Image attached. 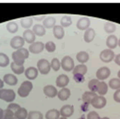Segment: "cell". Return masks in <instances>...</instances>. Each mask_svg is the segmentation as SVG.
Segmentation results:
<instances>
[{
    "instance_id": "cell-1",
    "label": "cell",
    "mask_w": 120,
    "mask_h": 119,
    "mask_svg": "<svg viewBox=\"0 0 120 119\" xmlns=\"http://www.w3.org/2000/svg\"><path fill=\"white\" fill-rule=\"evenodd\" d=\"M33 88V83L30 80L23 81L18 89V94L21 97H26L29 95L30 92Z\"/></svg>"
},
{
    "instance_id": "cell-2",
    "label": "cell",
    "mask_w": 120,
    "mask_h": 119,
    "mask_svg": "<svg viewBox=\"0 0 120 119\" xmlns=\"http://www.w3.org/2000/svg\"><path fill=\"white\" fill-rule=\"evenodd\" d=\"M16 99V93L11 89H0V99L7 102H12Z\"/></svg>"
},
{
    "instance_id": "cell-3",
    "label": "cell",
    "mask_w": 120,
    "mask_h": 119,
    "mask_svg": "<svg viewBox=\"0 0 120 119\" xmlns=\"http://www.w3.org/2000/svg\"><path fill=\"white\" fill-rule=\"evenodd\" d=\"M61 67L62 69L67 72H70L73 71L75 67V64L74 59L69 56H65L63 57L61 61Z\"/></svg>"
},
{
    "instance_id": "cell-4",
    "label": "cell",
    "mask_w": 120,
    "mask_h": 119,
    "mask_svg": "<svg viewBox=\"0 0 120 119\" xmlns=\"http://www.w3.org/2000/svg\"><path fill=\"white\" fill-rule=\"evenodd\" d=\"M38 71L42 75H47L49 73L51 70L50 63L45 58L40 59L37 63Z\"/></svg>"
},
{
    "instance_id": "cell-5",
    "label": "cell",
    "mask_w": 120,
    "mask_h": 119,
    "mask_svg": "<svg viewBox=\"0 0 120 119\" xmlns=\"http://www.w3.org/2000/svg\"><path fill=\"white\" fill-rule=\"evenodd\" d=\"M114 52L109 49H105L102 50L100 54V59L104 63L111 62L114 60Z\"/></svg>"
},
{
    "instance_id": "cell-6",
    "label": "cell",
    "mask_w": 120,
    "mask_h": 119,
    "mask_svg": "<svg viewBox=\"0 0 120 119\" xmlns=\"http://www.w3.org/2000/svg\"><path fill=\"white\" fill-rule=\"evenodd\" d=\"M90 104L97 109H101L104 108L107 104V99L103 96L97 95L95 96L90 102Z\"/></svg>"
},
{
    "instance_id": "cell-7",
    "label": "cell",
    "mask_w": 120,
    "mask_h": 119,
    "mask_svg": "<svg viewBox=\"0 0 120 119\" xmlns=\"http://www.w3.org/2000/svg\"><path fill=\"white\" fill-rule=\"evenodd\" d=\"M110 75H111V71L108 67L106 66L100 67L96 71V77L99 81L100 80L103 81L107 79L110 76Z\"/></svg>"
},
{
    "instance_id": "cell-8",
    "label": "cell",
    "mask_w": 120,
    "mask_h": 119,
    "mask_svg": "<svg viewBox=\"0 0 120 119\" xmlns=\"http://www.w3.org/2000/svg\"><path fill=\"white\" fill-rule=\"evenodd\" d=\"M45 49V44L42 42H34L30 44L28 47V51L34 54H38L42 52Z\"/></svg>"
},
{
    "instance_id": "cell-9",
    "label": "cell",
    "mask_w": 120,
    "mask_h": 119,
    "mask_svg": "<svg viewBox=\"0 0 120 119\" xmlns=\"http://www.w3.org/2000/svg\"><path fill=\"white\" fill-rule=\"evenodd\" d=\"M25 44V41L23 38L21 36H15L10 40V46L14 49H19L23 47Z\"/></svg>"
},
{
    "instance_id": "cell-10",
    "label": "cell",
    "mask_w": 120,
    "mask_h": 119,
    "mask_svg": "<svg viewBox=\"0 0 120 119\" xmlns=\"http://www.w3.org/2000/svg\"><path fill=\"white\" fill-rule=\"evenodd\" d=\"M11 56H12L13 60H14V61H13L14 63H15L16 64H17L19 66H23L26 58H25L24 56L22 54V53L19 49L14 51L12 53Z\"/></svg>"
},
{
    "instance_id": "cell-11",
    "label": "cell",
    "mask_w": 120,
    "mask_h": 119,
    "mask_svg": "<svg viewBox=\"0 0 120 119\" xmlns=\"http://www.w3.org/2000/svg\"><path fill=\"white\" fill-rule=\"evenodd\" d=\"M74 112V106L69 105V104L64 105L59 111L60 115H61L62 117H64V118H67L71 117L73 115Z\"/></svg>"
},
{
    "instance_id": "cell-12",
    "label": "cell",
    "mask_w": 120,
    "mask_h": 119,
    "mask_svg": "<svg viewBox=\"0 0 120 119\" xmlns=\"http://www.w3.org/2000/svg\"><path fill=\"white\" fill-rule=\"evenodd\" d=\"M90 25V20L88 17H82L76 23V27L80 30H86Z\"/></svg>"
},
{
    "instance_id": "cell-13",
    "label": "cell",
    "mask_w": 120,
    "mask_h": 119,
    "mask_svg": "<svg viewBox=\"0 0 120 119\" xmlns=\"http://www.w3.org/2000/svg\"><path fill=\"white\" fill-rule=\"evenodd\" d=\"M55 83H56V85L58 87L64 88L68 85V84L69 83V78L67 75L61 74L56 78Z\"/></svg>"
},
{
    "instance_id": "cell-14",
    "label": "cell",
    "mask_w": 120,
    "mask_h": 119,
    "mask_svg": "<svg viewBox=\"0 0 120 119\" xmlns=\"http://www.w3.org/2000/svg\"><path fill=\"white\" fill-rule=\"evenodd\" d=\"M25 73V76L29 80H35L38 76V71L36 68L33 66L28 67L24 71Z\"/></svg>"
},
{
    "instance_id": "cell-15",
    "label": "cell",
    "mask_w": 120,
    "mask_h": 119,
    "mask_svg": "<svg viewBox=\"0 0 120 119\" xmlns=\"http://www.w3.org/2000/svg\"><path fill=\"white\" fill-rule=\"evenodd\" d=\"M43 92L47 97H48L49 98H54L57 95L58 92H57L56 88L54 86L48 85H46L44 87Z\"/></svg>"
},
{
    "instance_id": "cell-16",
    "label": "cell",
    "mask_w": 120,
    "mask_h": 119,
    "mask_svg": "<svg viewBox=\"0 0 120 119\" xmlns=\"http://www.w3.org/2000/svg\"><path fill=\"white\" fill-rule=\"evenodd\" d=\"M106 45L108 49L112 50L118 46V39L116 35H110L107 37L106 40Z\"/></svg>"
},
{
    "instance_id": "cell-17",
    "label": "cell",
    "mask_w": 120,
    "mask_h": 119,
    "mask_svg": "<svg viewBox=\"0 0 120 119\" xmlns=\"http://www.w3.org/2000/svg\"><path fill=\"white\" fill-rule=\"evenodd\" d=\"M24 40L25 42H26L28 44H32L35 42V35L34 34V32L30 30V29H27L23 33V37H22Z\"/></svg>"
},
{
    "instance_id": "cell-18",
    "label": "cell",
    "mask_w": 120,
    "mask_h": 119,
    "mask_svg": "<svg viewBox=\"0 0 120 119\" xmlns=\"http://www.w3.org/2000/svg\"><path fill=\"white\" fill-rule=\"evenodd\" d=\"M3 81L10 86H14L18 83V78L15 75L8 73L4 75L3 78Z\"/></svg>"
},
{
    "instance_id": "cell-19",
    "label": "cell",
    "mask_w": 120,
    "mask_h": 119,
    "mask_svg": "<svg viewBox=\"0 0 120 119\" xmlns=\"http://www.w3.org/2000/svg\"><path fill=\"white\" fill-rule=\"evenodd\" d=\"M95 37V31L93 28H88L83 35V40L86 43L91 42Z\"/></svg>"
},
{
    "instance_id": "cell-20",
    "label": "cell",
    "mask_w": 120,
    "mask_h": 119,
    "mask_svg": "<svg viewBox=\"0 0 120 119\" xmlns=\"http://www.w3.org/2000/svg\"><path fill=\"white\" fill-rule=\"evenodd\" d=\"M71 96V91L69 88H62L57 92V97L61 101H66Z\"/></svg>"
},
{
    "instance_id": "cell-21",
    "label": "cell",
    "mask_w": 120,
    "mask_h": 119,
    "mask_svg": "<svg viewBox=\"0 0 120 119\" xmlns=\"http://www.w3.org/2000/svg\"><path fill=\"white\" fill-rule=\"evenodd\" d=\"M53 34L57 40H62L64 37V30L61 25H54L53 28Z\"/></svg>"
},
{
    "instance_id": "cell-22",
    "label": "cell",
    "mask_w": 120,
    "mask_h": 119,
    "mask_svg": "<svg viewBox=\"0 0 120 119\" xmlns=\"http://www.w3.org/2000/svg\"><path fill=\"white\" fill-rule=\"evenodd\" d=\"M108 91V85L107 84L104 82V81H100L98 87H97V91L96 92L100 95V96H105Z\"/></svg>"
},
{
    "instance_id": "cell-23",
    "label": "cell",
    "mask_w": 120,
    "mask_h": 119,
    "mask_svg": "<svg viewBox=\"0 0 120 119\" xmlns=\"http://www.w3.org/2000/svg\"><path fill=\"white\" fill-rule=\"evenodd\" d=\"M98 94L95 92H93L91 91H86L82 95V100L86 104H90L93 99L97 96Z\"/></svg>"
},
{
    "instance_id": "cell-24",
    "label": "cell",
    "mask_w": 120,
    "mask_h": 119,
    "mask_svg": "<svg viewBox=\"0 0 120 119\" xmlns=\"http://www.w3.org/2000/svg\"><path fill=\"white\" fill-rule=\"evenodd\" d=\"M76 57L77 61L79 63H81V64H84L85 63L88 62L90 58L89 54L86 51H81L77 53Z\"/></svg>"
},
{
    "instance_id": "cell-25",
    "label": "cell",
    "mask_w": 120,
    "mask_h": 119,
    "mask_svg": "<svg viewBox=\"0 0 120 119\" xmlns=\"http://www.w3.org/2000/svg\"><path fill=\"white\" fill-rule=\"evenodd\" d=\"M32 31L34 32V34L35 35H38L39 37H42V36L45 35L46 33V29L45 28V27L43 25H42L40 24H35L33 27Z\"/></svg>"
},
{
    "instance_id": "cell-26",
    "label": "cell",
    "mask_w": 120,
    "mask_h": 119,
    "mask_svg": "<svg viewBox=\"0 0 120 119\" xmlns=\"http://www.w3.org/2000/svg\"><path fill=\"white\" fill-rule=\"evenodd\" d=\"M56 23V19L53 16H48L43 20V26L45 28H53Z\"/></svg>"
},
{
    "instance_id": "cell-27",
    "label": "cell",
    "mask_w": 120,
    "mask_h": 119,
    "mask_svg": "<svg viewBox=\"0 0 120 119\" xmlns=\"http://www.w3.org/2000/svg\"><path fill=\"white\" fill-rule=\"evenodd\" d=\"M88 71V67L85 64H79L74 67L73 69V75L74 74H81L84 76Z\"/></svg>"
},
{
    "instance_id": "cell-28",
    "label": "cell",
    "mask_w": 120,
    "mask_h": 119,
    "mask_svg": "<svg viewBox=\"0 0 120 119\" xmlns=\"http://www.w3.org/2000/svg\"><path fill=\"white\" fill-rule=\"evenodd\" d=\"M59 116H60L59 111L54 108L47 111L45 114L46 119H59Z\"/></svg>"
},
{
    "instance_id": "cell-29",
    "label": "cell",
    "mask_w": 120,
    "mask_h": 119,
    "mask_svg": "<svg viewBox=\"0 0 120 119\" xmlns=\"http://www.w3.org/2000/svg\"><path fill=\"white\" fill-rule=\"evenodd\" d=\"M28 111L26 108L21 107L17 111L14 113V116L16 119H26L28 116Z\"/></svg>"
},
{
    "instance_id": "cell-30",
    "label": "cell",
    "mask_w": 120,
    "mask_h": 119,
    "mask_svg": "<svg viewBox=\"0 0 120 119\" xmlns=\"http://www.w3.org/2000/svg\"><path fill=\"white\" fill-rule=\"evenodd\" d=\"M33 23V20L30 17H25L21 19V25L23 28L29 29Z\"/></svg>"
},
{
    "instance_id": "cell-31",
    "label": "cell",
    "mask_w": 120,
    "mask_h": 119,
    "mask_svg": "<svg viewBox=\"0 0 120 119\" xmlns=\"http://www.w3.org/2000/svg\"><path fill=\"white\" fill-rule=\"evenodd\" d=\"M116 25L114 23L106 22L104 25V30L108 34L114 32L116 31Z\"/></svg>"
},
{
    "instance_id": "cell-32",
    "label": "cell",
    "mask_w": 120,
    "mask_h": 119,
    "mask_svg": "<svg viewBox=\"0 0 120 119\" xmlns=\"http://www.w3.org/2000/svg\"><path fill=\"white\" fill-rule=\"evenodd\" d=\"M11 71L16 75H21L24 73L25 71V68L24 66H19L16 64L15 63L12 62L11 64Z\"/></svg>"
},
{
    "instance_id": "cell-33",
    "label": "cell",
    "mask_w": 120,
    "mask_h": 119,
    "mask_svg": "<svg viewBox=\"0 0 120 119\" xmlns=\"http://www.w3.org/2000/svg\"><path fill=\"white\" fill-rule=\"evenodd\" d=\"M107 85L112 90H119L120 89V79H119L118 78H112L111 80H109Z\"/></svg>"
},
{
    "instance_id": "cell-34",
    "label": "cell",
    "mask_w": 120,
    "mask_h": 119,
    "mask_svg": "<svg viewBox=\"0 0 120 119\" xmlns=\"http://www.w3.org/2000/svg\"><path fill=\"white\" fill-rule=\"evenodd\" d=\"M9 64V56L2 52H0V67H7Z\"/></svg>"
},
{
    "instance_id": "cell-35",
    "label": "cell",
    "mask_w": 120,
    "mask_h": 119,
    "mask_svg": "<svg viewBox=\"0 0 120 119\" xmlns=\"http://www.w3.org/2000/svg\"><path fill=\"white\" fill-rule=\"evenodd\" d=\"M7 30L11 34L16 33L19 30V25L15 21H10L7 24Z\"/></svg>"
},
{
    "instance_id": "cell-36",
    "label": "cell",
    "mask_w": 120,
    "mask_h": 119,
    "mask_svg": "<svg viewBox=\"0 0 120 119\" xmlns=\"http://www.w3.org/2000/svg\"><path fill=\"white\" fill-rule=\"evenodd\" d=\"M27 119H43V115L40 111H31L28 113Z\"/></svg>"
},
{
    "instance_id": "cell-37",
    "label": "cell",
    "mask_w": 120,
    "mask_h": 119,
    "mask_svg": "<svg viewBox=\"0 0 120 119\" xmlns=\"http://www.w3.org/2000/svg\"><path fill=\"white\" fill-rule=\"evenodd\" d=\"M61 26L62 28H67L69 27L72 24V19L69 16H64L60 21Z\"/></svg>"
},
{
    "instance_id": "cell-38",
    "label": "cell",
    "mask_w": 120,
    "mask_h": 119,
    "mask_svg": "<svg viewBox=\"0 0 120 119\" xmlns=\"http://www.w3.org/2000/svg\"><path fill=\"white\" fill-rule=\"evenodd\" d=\"M99 82L100 81L98 79H92V80H90L89 81L88 84V87L90 91L96 93L97 87H98V85Z\"/></svg>"
},
{
    "instance_id": "cell-39",
    "label": "cell",
    "mask_w": 120,
    "mask_h": 119,
    "mask_svg": "<svg viewBox=\"0 0 120 119\" xmlns=\"http://www.w3.org/2000/svg\"><path fill=\"white\" fill-rule=\"evenodd\" d=\"M50 67L54 71H58L61 67V62L59 61L57 58H54L50 63Z\"/></svg>"
},
{
    "instance_id": "cell-40",
    "label": "cell",
    "mask_w": 120,
    "mask_h": 119,
    "mask_svg": "<svg viewBox=\"0 0 120 119\" xmlns=\"http://www.w3.org/2000/svg\"><path fill=\"white\" fill-rule=\"evenodd\" d=\"M45 49L49 53L54 52L56 50V44L52 41H49L45 44Z\"/></svg>"
},
{
    "instance_id": "cell-41",
    "label": "cell",
    "mask_w": 120,
    "mask_h": 119,
    "mask_svg": "<svg viewBox=\"0 0 120 119\" xmlns=\"http://www.w3.org/2000/svg\"><path fill=\"white\" fill-rule=\"evenodd\" d=\"M15 118L14 113L9 109L7 108L4 110V115H3V119H14Z\"/></svg>"
},
{
    "instance_id": "cell-42",
    "label": "cell",
    "mask_w": 120,
    "mask_h": 119,
    "mask_svg": "<svg viewBox=\"0 0 120 119\" xmlns=\"http://www.w3.org/2000/svg\"><path fill=\"white\" fill-rule=\"evenodd\" d=\"M87 119H100V116L96 111H92L88 113Z\"/></svg>"
},
{
    "instance_id": "cell-43",
    "label": "cell",
    "mask_w": 120,
    "mask_h": 119,
    "mask_svg": "<svg viewBox=\"0 0 120 119\" xmlns=\"http://www.w3.org/2000/svg\"><path fill=\"white\" fill-rule=\"evenodd\" d=\"M20 108H21L20 105L18 104H16V103H11L10 104H9V106L7 107L8 109H9L10 111H13L14 113L17 111Z\"/></svg>"
},
{
    "instance_id": "cell-44",
    "label": "cell",
    "mask_w": 120,
    "mask_h": 119,
    "mask_svg": "<svg viewBox=\"0 0 120 119\" xmlns=\"http://www.w3.org/2000/svg\"><path fill=\"white\" fill-rule=\"evenodd\" d=\"M74 80L78 83H82L85 81V77L81 74H74Z\"/></svg>"
},
{
    "instance_id": "cell-45",
    "label": "cell",
    "mask_w": 120,
    "mask_h": 119,
    "mask_svg": "<svg viewBox=\"0 0 120 119\" xmlns=\"http://www.w3.org/2000/svg\"><path fill=\"white\" fill-rule=\"evenodd\" d=\"M113 99L114 100L117 102V103H120V89L116 90L113 95Z\"/></svg>"
},
{
    "instance_id": "cell-46",
    "label": "cell",
    "mask_w": 120,
    "mask_h": 119,
    "mask_svg": "<svg viewBox=\"0 0 120 119\" xmlns=\"http://www.w3.org/2000/svg\"><path fill=\"white\" fill-rule=\"evenodd\" d=\"M114 61L115 62V64L118 66H120V54H116L115 56H114Z\"/></svg>"
},
{
    "instance_id": "cell-47",
    "label": "cell",
    "mask_w": 120,
    "mask_h": 119,
    "mask_svg": "<svg viewBox=\"0 0 120 119\" xmlns=\"http://www.w3.org/2000/svg\"><path fill=\"white\" fill-rule=\"evenodd\" d=\"M3 115H4V110L0 108V119H3Z\"/></svg>"
},
{
    "instance_id": "cell-48",
    "label": "cell",
    "mask_w": 120,
    "mask_h": 119,
    "mask_svg": "<svg viewBox=\"0 0 120 119\" xmlns=\"http://www.w3.org/2000/svg\"><path fill=\"white\" fill-rule=\"evenodd\" d=\"M4 83L2 80L0 79V89H2L3 87H4Z\"/></svg>"
},
{
    "instance_id": "cell-49",
    "label": "cell",
    "mask_w": 120,
    "mask_h": 119,
    "mask_svg": "<svg viewBox=\"0 0 120 119\" xmlns=\"http://www.w3.org/2000/svg\"><path fill=\"white\" fill-rule=\"evenodd\" d=\"M117 77H118V78L119 79H120V70L118 71V73H117Z\"/></svg>"
},
{
    "instance_id": "cell-50",
    "label": "cell",
    "mask_w": 120,
    "mask_h": 119,
    "mask_svg": "<svg viewBox=\"0 0 120 119\" xmlns=\"http://www.w3.org/2000/svg\"><path fill=\"white\" fill-rule=\"evenodd\" d=\"M100 119H110L109 117H103V118H100Z\"/></svg>"
},
{
    "instance_id": "cell-51",
    "label": "cell",
    "mask_w": 120,
    "mask_h": 119,
    "mask_svg": "<svg viewBox=\"0 0 120 119\" xmlns=\"http://www.w3.org/2000/svg\"><path fill=\"white\" fill-rule=\"evenodd\" d=\"M118 46H119V47H120V38H119V39L118 40Z\"/></svg>"
},
{
    "instance_id": "cell-52",
    "label": "cell",
    "mask_w": 120,
    "mask_h": 119,
    "mask_svg": "<svg viewBox=\"0 0 120 119\" xmlns=\"http://www.w3.org/2000/svg\"><path fill=\"white\" fill-rule=\"evenodd\" d=\"M59 119H67V118H64V117H62V118H59Z\"/></svg>"
},
{
    "instance_id": "cell-53",
    "label": "cell",
    "mask_w": 120,
    "mask_h": 119,
    "mask_svg": "<svg viewBox=\"0 0 120 119\" xmlns=\"http://www.w3.org/2000/svg\"><path fill=\"white\" fill-rule=\"evenodd\" d=\"M78 119H86L84 117H81V118H78Z\"/></svg>"
},
{
    "instance_id": "cell-54",
    "label": "cell",
    "mask_w": 120,
    "mask_h": 119,
    "mask_svg": "<svg viewBox=\"0 0 120 119\" xmlns=\"http://www.w3.org/2000/svg\"><path fill=\"white\" fill-rule=\"evenodd\" d=\"M14 119H16V118H14Z\"/></svg>"
}]
</instances>
